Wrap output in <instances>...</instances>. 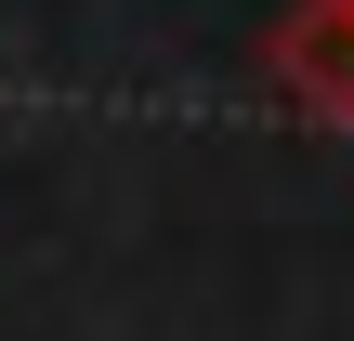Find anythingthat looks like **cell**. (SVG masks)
<instances>
[{
	"mask_svg": "<svg viewBox=\"0 0 354 341\" xmlns=\"http://www.w3.org/2000/svg\"><path fill=\"white\" fill-rule=\"evenodd\" d=\"M263 66H276V92L302 105V118H354V0H289L276 13V39H263Z\"/></svg>",
	"mask_w": 354,
	"mask_h": 341,
	"instance_id": "cell-1",
	"label": "cell"
}]
</instances>
